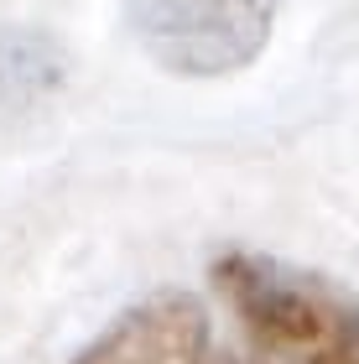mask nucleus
I'll use <instances>...</instances> for the list:
<instances>
[{
  "mask_svg": "<svg viewBox=\"0 0 359 364\" xmlns=\"http://www.w3.org/2000/svg\"><path fill=\"white\" fill-rule=\"evenodd\" d=\"M208 281L240 323L245 364H359V296L333 276L230 245Z\"/></svg>",
  "mask_w": 359,
  "mask_h": 364,
  "instance_id": "f257e3e1",
  "label": "nucleus"
},
{
  "mask_svg": "<svg viewBox=\"0 0 359 364\" xmlns=\"http://www.w3.org/2000/svg\"><path fill=\"white\" fill-rule=\"evenodd\" d=\"M282 0H125L130 31L177 78H224L266 53Z\"/></svg>",
  "mask_w": 359,
  "mask_h": 364,
  "instance_id": "f03ea898",
  "label": "nucleus"
},
{
  "mask_svg": "<svg viewBox=\"0 0 359 364\" xmlns=\"http://www.w3.org/2000/svg\"><path fill=\"white\" fill-rule=\"evenodd\" d=\"M73 364H235V354L193 291H151L84 343Z\"/></svg>",
  "mask_w": 359,
  "mask_h": 364,
  "instance_id": "7ed1b4c3",
  "label": "nucleus"
},
{
  "mask_svg": "<svg viewBox=\"0 0 359 364\" xmlns=\"http://www.w3.org/2000/svg\"><path fill=\"white\" fill-rule=\"evenodd\" d=\"M68 84V53L37 26H0V130L31 120Z\"/></svg>",
  "mask_w": 359,
  "mask_h": 364,
  "instance_id": "20e7f679",
  "label": "nucleus"
}]
</instances>
